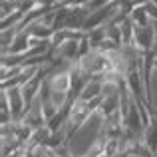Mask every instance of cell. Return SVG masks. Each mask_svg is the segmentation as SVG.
I'll list each match as a JSON object with an SVG mask.
<instances>
[{"mask_svg": "<svg viewBox=\"0 0 157 157\" xmlns=\"http://www.w3.org/2000/svg\"><path fill=\"white\" fill-rule=\"evenodd\" d=\"M8 94V100H10V113H12V121H24L28 113V105L24 100L22 88H12V90H2Z\"/></svg>", "mask_w": 157, "mask_h": 157, "instance_id": "6da1fadb", "label": "cell"}, {"mask_svg": "<svg viewBox=\"0 0 157 157\" xmlns=\"http://www.w3.org/2000/svg\"><path fill=\"white\" fill-rule=\"evenodd\" d=\"M153 44H155V32H153V26H145V28L135 26V40H133V48H135V50L145 56V54L151 52Z\"/></svg>", "mask_w": 157, "mask_h": 157, "instance_id": "7a4b0ae2", "label": "cell"}, {"mask_svg": "<svg viewBox=\"0 0 157 157\" xmlns=\"http://www.w3.org/2000/svg\"><path fill=\"white\" fill-rule=\"evenodd\" d=\"M101 96H104V80H101V78H92V80L84 86V90L80 92V96H78L76 100L90 104V101L98 100V98H101Z\"/></svg>", "mask_w": 157, "mask_h": 157, "instance_id": "3957f363", "label": "cell"}, {"mask_svg": "<svg viewBox=\"0 0 157 157\" xmlns=\"http://www.w3.org/2000/svg\"><path fill=\"white\" fill-rule=\"evenodd\" d=\"M141 143L145 149H149L151 153H157V115H153L151 123L143 129L141 135Z\"/></svg>", "mask_w": 157, "mask_h": 157, "instance_id": "277c9868", "label": "cell"}, {"mask_svg": "<svg viewBox=\"0 0 157 157\" xmlns=\"http://www.w3.org/2000/svg\"><path fill=\"white\" fill-rule=\"evenodd\" d=\"M28 32H30L32 40H40V42H44V40H52L54 34H56V30L50 26H46V24H42L40 20H36V22H32L30 26L26 28Z\"/></svg>", "mask_w": 157, "mask_h": 157, "instance_id": "5b68a950", "label": "cell"}, {"mask_svg": "<svg viewBox=\"0 0 157 157\" xmlns=\"http://www.w3.org/2000/svg\"><path fill=\"white\" fill-rule=\"evenodd\" d=\"M40 101H42V113H44V119H46V123H48L60 109H58V107L54 105L52 101L48 100V98H46V100H40Z\"/></svg>", "mask_w": 157, "mask_h": 157, "instance_id": "8992f818", "label": "cell"}, {"mask_svg": "<svg viewBox=\"0 0 157 157\" xmlns=\"http://www.w3.org/2000/svg\"><path fill=\"white\" fill-rule=\"evenodd\" d=\"M113 2H117V0H88V10L90 12H94V10H100V8H105V6H109V4H113Z\"/></svg>", "mask_w": 157, "mask_h": 157, "instance_id": "52a82bcc", "label": "cell"}, {"mask_svg": "<svg viewBox=\"0 0 157 157\" xmlns=\"http://www.w3.org/2000/svg\"><path fill=\"white\" fill-rule=\"evenodd\" d=\"M147 14H149V18H151V22H157V4L151 0L149 4H147Z\"/></svg>", "mask_w": 157, "mask_h": 157, "instance_id": "ba28073f", "label": "cell"}, {"mask_svg": "<svg viewBox=\"0 0 157 157\" xmlns=\"http://www.w3.org/2000/svg\"><path fill=\"white\" fill-rule=\"evenodd\" d=\"M133 153L131 151H119V153H115V155H109V157H131Z\"/></svg>", "mask_w": 157, "mask_h": 157, "instance_id": "9c48e42d", "label": "cell"}, {"mask_svg": "<svg viewBox=\"0 0 157 157\" xmlns=\"http://www.w3.org/2000/svg\"><path fill=\"white\" fill-rule=\"evenodd\" d=\"M151 56L157 60V40H155V44H153V48H151Z\"/></svg>", "mask_w": 157, "mask_h": 157, "instance_id": "30bf717a", "label": "cell"}, {"mask_svg": "<svg viewBox=\"0 0 157 157\" xmlns=\"http://www.w3.org/2000/svg\"><path fill=\"white\" fill-rule=\"evenodd\" d=\"M151 26H153V32H155V40H157V22H151Z\"/></svg>", "mask_w": 157, "mask_h": 157, "instance_id": "8fae6325", "label": "cell"}, {"mask_svg": "<svg viewBox=\"0 0 157 157\" xmlns=\"http://www.w3.org/2000/svg\"><path fill=\"white\" fill-rule=\"evenodd\" d=\"M131 157H141V155H139V153H133V155H131Z\"/></svg>", "mask_w": 157, "mask_h": 157, "instance_id": "7c38bea8", "label": "cell"}, {"mask_svg": "<svg viewBox=\"0 0 157 157\" xmlns=\"http://www.w3.org/2000/svg\"><path fill=\"white\" fill-rule=\"evenodd\" d=\"M155 157H157V153H155Z\"/></svg>", "mask_w": 157, "mask_h": 157, "instance_id": "4fadbf2b", "label": "cell"}]
</instances>
